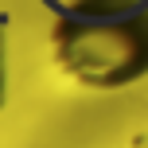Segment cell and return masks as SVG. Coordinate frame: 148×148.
Returning <instances> with one entry per match:
<instances>
[{"label": "cell", "instance_id": "cell-2", "mask_svg": "<svg viewBox=\"0 0 148 148\" xmlns=\"http://www.w3.org/2000/svg\"><path fill=\"white\" fill-rule=\"evenodd\" d=\"M140 8V0H70L74 16H90V20H113V16H129Z\"/></svg>", "mask_w": 148, "mask_h": 148}, {"label": "cell", "instance_id": "cell-3", "mask_svg": "<svg viewBox=\"0 0 148 148\" xmlns=\"http://www.w3.org/2000/svg\"><path fill=\"white\" fill-rule=\"evenodd\" d=\"M4 86L8 82H4V31H0V101H4Z\"/></svg>", "mask_w": 148, "mask_h": 148}, {"label": "cell", "instance_id": "cell-1", "mask_svg": "<svg viewBox=\"0 0 148 148\" xmlns=\"http://www.w3.org/2000/svg\"><path fill=\"white\" fill-rule=\"evenodd\" d=\"M59 66L94 90H117L148 74V8L113 20H59L51 31Z\"/></svg>", "mask_w": 148, "mask_h": 148}]
</instances>
